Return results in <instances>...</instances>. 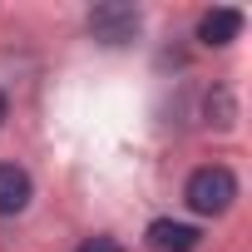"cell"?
Returning a JSON list of instances; mask_svg holds the SVG:
<instances>
[{"mask_svg": "<svg viewBox=\"0 0 252 252\" xmlns=\"http://www.w3.org/2000/svg\"><path fill=\"white\" fill-rule=\"evenodd\" d=\"M183 203L198 213V218H222L232 203H237V173L227 163H203L188 173L183 183Z\"/></svg>", "mask_w": 252, "mask_h": 252, "instance_id": "1", "label": "cell"}, {"mask_svg": "<svg viewBox=\"0 0 252 252\" xmlns=\"http://www.w3.org/2000/svg\"><path fill=\"white\" fill-rule=\"evenodd\" d=\"M89 35L99 40V45H109V50H119V45H129V40H139V30H144V15L134 10V5H124V0H104V5H94L89 10Z\"/></svg>", "mask_w": 252, "mask_h": 252, "instance_id": "2", "label": "cell"}, {"mask_svg": "<svg viewBox=\"0 0 252 252\" xmlns=\"http://www.w3.org/2000/svg\"><path fill=\"white\" fill-rule=\"evenodd\" d=\"M144 242H149V252H198L203 232L193 222H178V218H154L144 227Z\"/></svg>", "mask_w": 252, "mask_h": 252, "instance_id": "3", "label": "cell"}, {"mask_svg": "<svg viewBox=\"0 0 252 252\" xmlns=\"http://www.w3.org/2000/svg\"><path fill=\"white\" fill-rule=\"evenodd\" d=\"M35 198V178L20 163H0V218H20Z\"/></svg>", "mask_w": 252, "mask_h": 252, "instance_id": "4", "label": "cell"}, {"mask_svg": "<svg viewBox=\"0 0 252 252\" xmlns=\"http://www.w3.org/2000/svg\"><path fill=\"white\" fill-rule=\"evenodd\" d=\"M237 35H242V10H237V5H213V10H203V20H198V45L222 50V45H232Z\"/></svg>", "mask_w": 252, "mask_h": 252, "instance_id": "5", "label": "cell"}, {"mask_svg": "<svg viewBox=\"0 0 252 252\" xmlns=\"http://www.w3.org/2000/svg\"><path fill=\"white\" fill-rule=\"evenodd\" d=\"M74 252H124V242H119V237H109V232H94V237H84Z\"/></svg>", "mask_w": 252, "mask_h": 252, "instance_id": "6", "label": "cell"}, {"mask_svg": "<svg viewBox=\"0 0 252 252\" xmlns=\"http://www.w3.org/2000/svg\"><path fill=\"white\" fill-rule=\"evenodd\" d=\"M10 119V99H5V89H0V124Z\"/></svg>", "mask_w": 252, "mask_h": 252, "instance_id": "7", "label": "cell"}]
</instances>
